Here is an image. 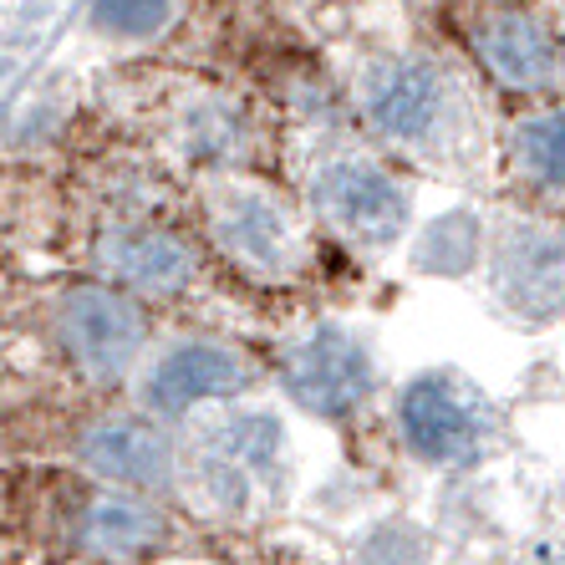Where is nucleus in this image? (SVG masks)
I'll list each match as a JSON object with an SVG mask.
<instances>
[{
  "label": "nucleus",
  "mask_w": 565,
  "mask_h": 565,
  "mask_svg": "<svg viewBox=\"0 0 565 565\" xmlns=\"http://www.w3.org/2000/svg\"><path fill=\"white\" fill-rule=\"evenodd\" d=\"M397 428L413 459L434 469H469L494 444V413L463 377L423 372L397 397Z\"/></svg>",
  "instance_id": "nucleus-1"
},
{
  "label": "nucleus",
  "mask_w": 565,
  "mask_h": 565,
  "mask_svg": "<svg viewBox=\"0 0 565 565\" xmlns=\"http://www.w3.org/2000/svg\"><path fill=\"white\" fill-rule=\"evenodd\" d=\"M56 342L82 377L113 382L143 352L148 316L118 286H72L56 306Z\"/></svg>",
  "instance_id": "nucleus-2"
},
{
  "label": "nucleus",
  "mask_w": 565,
  "mask_h": 565,
  "mask_svg": "<svg viewBox=\"0 0 565 565\" xmlns=\"http://www.w3.org/2000/svg\"><path fill=\"white\" fill-rule=\"evenodd\" d=\"M286 469V428L276 413H235L199 448V484L220 510L245 514L260 494L280 484Z\"/></svg>",
  "instance_id": "nucleus-3"
},
{
  "label": "nucleus",
  "mask_w": 565,
  "mask_h": 565,
  "mask_svg": "<svg viewBox=\"0 0 565 565\" xmlns=\"http://www.w3.org/2000/svg\"><path fill=\"white\" fill-rule=\"evenodd\" d=\"M280 382L296 408L316 413V418H352L377 387V362H372L367 342L352 337L347 327H316L286 352L280 362Z\"/></svg>",
  "instance_id": "nucleus-4"
},
{
  "label": "nucleus",
  "mask_w": 565,
  "mask_h": 565,
  "mask_svg": "<svg viewBox=\"0 0 565 565\" xmlns=\"http://www.w3.org/2000/svg\"><path fill=\"white\" fill-rule=\"evenodd\" d=\"M311 199L321 220L337 230L352 245H393L403 230H408V194L387 169L377 163H362V158H342V163H327L316 173Z\"/></svg>",
  "instance_id": "nucleus-5"
},
{
  "label": "nucleus",
  "mask_w": 565,
  "mask_h": 565,
  "mask_svg": "<svg viewBox=\"0 0 565 565\" xmlns=\"http://www.w3.org/2000/svg\"><path fill=\"white\" fill-rule=\"evenodd\" d=\"M362 107L377 132H387L393 143L428 148L438 143L454 97H448L444 77L418 56H382L362 72Z\"/></svg>",
  "instance_id": "nucleus-6"
},
{
  "label": "nucleus",
  "mask_w": 565,
  "mask_h": 565,
  "mask_svg": "<svg viewBox=\"0 0 565 565\" xmlns=\"http://www.w3.org/2000/svg\"><path fill=\"white\" fill-rule=\"evenodd\" d=\"M494 296L525 321L565 316V239L540 224H514L494 245Z\"/></svg>",
  "instance_id": "nucleus-7"
},
{
  "label": "nucleus",
  "mask_w": 565,
  "mask_h": 565,
  "mask_svg": "<svg viewBox=\"0 0 565 565\" xmlns=\"http://www.w3.org/2000/svg\"><path fill=\"white\" fill-rule=\"evenodd\" d=\"M245 387H250V367H245L239 352H230L220 342H184L169 356H158L143 397L163 418H184L199 403H220V397H235Z\"/></svg>",
  "instance_id": "nucleus-8"
},
{
  "label": "nucleus",
  "mask_w": 565,
  "mask_h": 565,
  "mask_svg": "<svg viewBox=\"0 0 565 565\" xmlns=\"http://www.w3.org/2000/svg\"><path fill=\"white\" fill-rule=\"evenodd\" d=\"M77 459L87 473L122 489H163L173 479V444L148 418H97L77 438Z\"/></svg>",
  "instance_id": "nucleus-9"
},
{
  "label": "nucleus",
  "mask_w": 565,
  "mask_h": 565,
  "mask_svg": "<svg viewBox=\"0 0 565 565\" xmlns=\"http://www.w3.org/2000/svg\"><path fill=\"white\" fill-rule=\"evenodd\" d=\"M214 235L245 270L265 280H280L296 270V230L290 214L280 210L270 194L260 189H230L214 204Z\"/></svg>",
  "instance_id": "nucleus-10"
},
{
  "label": "nucleus",
  "mask_w": 565,
  "mask_h": 565,
  "mask_svg": "<svg viewBox=\"0 0 565 565\" xmlns=\"http://www.w3.org/2000/svg\"><path fill=\"white\" fill-rule=\"evenodd\" d=\"M169 545V520L138 494H97L77 514V551L103 565H138Z\"/></svg>",
  "instance_id": "nucleus-11"
},
{
  "label": "nucleus",
  "mask_w": 565,
  "mask_h": 565,
  "mask_svg": "<svg viewBox=\"0 0 565 565\" xmlns=\"http://www.w3.org/2000/svg\"><path fill=\"white\" fill-rule=\"evenodd\" d=\"M97 265L148 296H179L194 280V250L169 230H113L97 245Z\"/></svg>",
  "instance_id": "nucleus-12"
},
{
  "label": "nucleus",
  "mask_w": 565,
  "mask_h": 565,
  "mask_svg": "<svg viewBox=\"0 0 565 565\" xmlns=\"http://www.w3.org/2000/svg\"><path fill=\"white\" fill-rule=\"evenodd\" d=\"M473 41H479L484 66L504 82V87H514V93L545 87V82L555 77V46H551V36H545V26H540L535 15L494 11L484 26H479Z\"/></svg>",
  "instance_id": "nucleus-13"
},
{
  "label": "nucleus",
  "mask_w": 565,
  "mask_h": 565,
  "mask_svg": "<svg viewBox=\"0 0 565 565\" xmlns=\"http://www.w3.org/2000/svg\"><path fill=\"white\" fill-rule=\"evenodd\" d=\"M479 245H484V230L469 210L438 214L428 230L418 235V250H413V265L423 276H463L479 260Z\"/></svg>",
  "instance_id": "nucleus-14"
},
{
  "label": "nucleus",
  "mask_w": 565,
  "mask_h": 565,
  "mask_svg": "<svg viewBox=\"0 0 565 565\" xmlns=\"http://www.w3.org/2000/svg\"><path fill=\"white\" fill-rule=\"evenodd\" d=\"M514 153L535 179H545L551 189L565 194V113H545L530 118L525 128L514 132Z\"/></svg>",
  "instance_id": "nucleus-15"
},
{
  "label": "nucleus",
  "mask_w": 565,
  "mask_h": 565,
  "mask_svg": "<svg viewBox=\"0 0 565 565\" xmlns=\"http://www.w3.org/2000/svg\"><path fill=\"white\" fill-rule=\"evenodd\" d=\"M356 565H434V545L413 520H382L362 535Z\"/></svg>",
  "instance_id": "nucleus-16"
},
{
  "label": "nucleus",
  "mask_w": 565,
  "mask_h": 565,
  "mask_svg": "<svg viewBox=\"0 0 565 565\" xmlns=\"http://www.w3.org/2000/svg\"><path fill=\"white\" fill-rule=\"evenodd\" d=\"M245 148V122H239L235 107L204 103L189 113V153L210 158V163H230Z\"/></svg>",
  "instance_id": "nucleus-17"
},
{
  "label": "nucleus",
  "mask_w": 565,
  "mask_h": 565,
  "mask_svg": "<svg viewBox=\"0 0 565 565\" xmlns=\"http://www.w3.org/2000/svg\"><path fill=\"white\" fill-rule=\"evenodd\" d=\"M169 11V0H93V26L107 36H153Z\"/></svg>",
  "instance_id": "nucleus-18"
},
{
  "label": "nucleus",
  "mask_w": 565,
  "mask_h": 565,
  "mask_svg": "<svg viewBox=\"0 0 565 565\" xmlns=\"http://www.w3.org/2000/svg\"><path fill=\"white\" fill-rule=\"evenodd\" d=\"M540 565H565V555H551V561H540Z\"/></svg>",
  "instance_id": "nucleus-19"
}]
</instances>
